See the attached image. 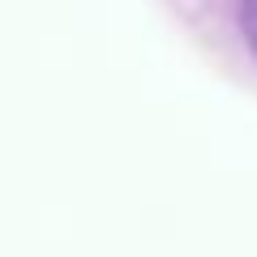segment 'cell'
I'll return each mask as SVG.
<instances>
[{"instance_id": "cell-1", "label": "cell", "mask_w": 257, "mask_h": 257, "mask_svg": "<svg viewBox=\"0 0 257 257\" xmlns=\"http://www.w3.org/2000/svg\"><path fill=\"white\" fill-rule=\"evenodd\" d=\"M240 35H244L248 52L257 56V0H240Z\"/></svg>"}]
</instances>
